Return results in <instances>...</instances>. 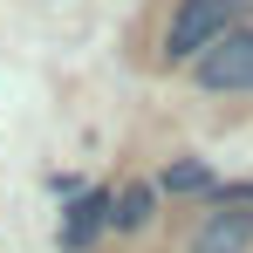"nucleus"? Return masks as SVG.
I'll return each mask as SVG.
<instances>
[{"instance_id": "nucleus-1", "label": "nucleus", "mask_w": 253, "mask_h": 253, "mask_svg": "<svg viewBox=\"0 0 253 253\" xmlns=\"http://www.w3.org/2000/svg\"><path fill=\"white\" fill-rule=\"evenodd\" d=\"M247 14V0H178L171 14V35H165V55L171 62H199L219 35H233Z\"/></svg>"}, {"instance_id": "nucleus-2", "label": "nucleus", "mask_w": 253, "mask_h": 253, "mask_svg": "<svg viewBox=\"0 0 253 253\" xmlns=\"http://www.w3.org/2000/svg\"><path fill=\"white\" fill-rule=\"evenodd\" d=\"M192 69H199V89H253V28L219 35Z\"/></svg>"}, {"instance_id": "nucleus-3", "label": "nucleus", "mask_w": 253, "mask_h": 253, "mask_svg": "<svg viewBox=\"0 0 253 253\" xmlns=\"http://www.w3.org/2000/svg\"><path fill=\"white\" fill-rule=\"evenodd\" d=\"M192 253H253V212H233V206L212 212L192 240Z\"/></svg>"}, {"instance_id": "nucleus-4", "label": "nucleus", "mask_w": 253, "mask_h": 253, "mask_svg": "<svg viewBox=\"0 0 253 253\" xmlns=\"http://www.w3.org/2000/svg\"><path fill=\"white\" fill-rule=\"evenodd\" d=\"M103 226H110V192H89V199H76V206H69V219H62V247L83 253Z\"/></svg>"}, {"instance_id": "nucleus-5", "label": "nucleus", "mask_w": 253, "mask_h": 253, "mask_svg": "<svg viewBox=\"0 0 253 253\" xmlns=\"http://www.w3.org/2000/svg\"><path fill=\"white\" fill-rule=\"evenodd\" d=\"M151 212H158V192H151V185H130V192L110 199V226H117V233H144Z\"/></svg>"}, {"instance_id": "nucleus-6", "label": "nucleus", "mask_w": 253, "mask_h": 253, "mask_svg": "<svg viewBox=\"0 0 253 253\" xmlns=\"http://www.w3.org/2000/svg\"><path fill=\"white\" fill-rule=\"evenodd\" d=\"M165 192H212V171L185 158V165H171V171H165Z\"/></svg>"}, {"instance_id": "nucleus-7", "label": "nucleus", "mask_w": 253, "mask_h": 253, "mask_svg": "<svg viewBox=\"0 0 253 253\" xmlns=\"http://www.w3.org/2000/svg\"><path fill=\"white\" fill-rule=\"evenodd\" d=\"M226 199H253V185H233V192H226Z\"/></svg>"}]
</instances>
